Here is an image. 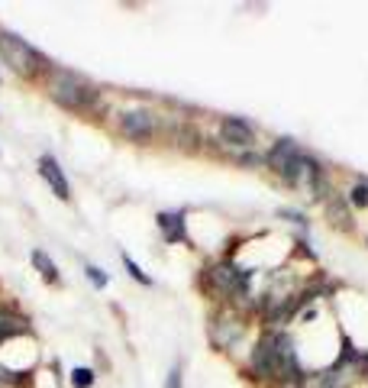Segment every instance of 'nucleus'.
Here are the masks:
<instances>
[{
    "label": "nucleus",
    "mask_w": 368,
    "mask_h": 388,
    "mask_svg": "<svg viewBox=\"0 0 368 388\" xmlns=\"http://www.w3.org/2000/svg\"><path fill=\"white\" fill-rule=\"evenodd\" d=\"M84 278L90 282V288H94V291H104L107 285H110V276H107L100 266H94V262H88V266H84Z\"/></svg>",
    "instance_id": "nucleus-18"
},
{
    "label": "nucleus",
    "mask_w": 368,
    "mask_h": 388,
    "mask_svg": "<svg viewBox=\"0 0 368 388\" xmlns=\"http://www.w3.org/2000/svg\"><path fill=\"white\" fill-rule=\"evenodd\" d=\"M275 372H278V330H262L246 356L243 379L256 388H271Z\"/></svg>",
    "instance_id": "nucleus-5"
},
{
    "label": "nucleus",
    "mask_w": 368,
    "mask_h": 388,
    "mask_svg": "<svg viewBox=\"0 0 368 388\" xmlns=\"http://www.w3.org/2000/svg\"><path fill=\"white\" fill-rule=\"evenodd\" d=\"M278 217L288 220V224H298L300 230L310 226V217H307V211H300V207H278Z\"/></svg>",
    "instance_id": "nucleus-19"
},
{
    "label": "nucleus",
    "mask_w": 368,
    "mask_h": 388,
    "mask_svg": "<svg viewBox=\"0 0 368 388\" xmlns=\"http://www.w3.org/2000/svg\"><path fill=\"white\" fill-rule=\"evenodd\" d=\"M120 262H123V268H126V272H130V278H132V282H136V285H142V288H152V285H155V278L149 276L146 268H142L140 262L132 259V256L126 253V249H120Z\"/></svg>",
    "instance_id": "nucleus-14"
},
{
    "label": "nucleus",
    "mask_w": 368,
    "mask_h": 388,
    "mask_svg": "<svg viewBox=\"0 0 368 388\" xmlns=\"http://www.w3.org/2000/svg\"><path fill=\"white\" fill-rule=\"evenodd\" d=\"M278 184H281V188H288V191H294V194H307L313 204H323V201H327L330 194L336 191L333 184H330L327 165L320 162L313 152H307V149H300L298 159H294V162L281 172Z\"/></svg>",
    "instance_id": "nucleus-3"
},
{
    "label": "nucleus",
    "mask_w": 368,
    "mask_h": 388,
    "mask_svg": "<svg viewBox=\"0 0 368 388\" xmlns=\"http://www.w3.org/2000/svg\"><path fill=\"white\" fill-rule=\"evenodd\" d=\"M0 62L7 65L23 85H42L46 75L56 68V62L46 52L36 49L29 39H23L20 33L7 26H0Z\"/></svg>",
    "instance_id": "nucleus-2"
},
{
    "label": "nucleus",
    "mask_w": 368,
    "mask_h": 388,
    "mask_svg": "<svg viewBox=\"0 0 368 388\" xmlns=\"http://www.w3.org/2000/svg\"><path fill=\"white\" fill-rule=\"evenodd\" d=\"M20 333H29V320L20 318L14 308H7V304H0V346L7 343V340L20 337Z\"/></svg>",
    "instance_id": "nucleus-13"
},
{
    "label": "nucleus",
    "mask_w": 368,
    "mask_h": 388,
    "mask_svg": "<svg viewBox=\"0 0 368 388\" xmlns=\"http://www.w3.org/2000/svg\"><path fill=\"white\" fill-rule=\"evenodd\" d=\"M216 136L229 152H246V149H258V127L246 117L236 113H223L216 117Z\"/></svg>",
    "instance_id": "nucleus-7"
},
{
    "label": "nucleus",
    "mask_w": 368,
    "mask_h": 388,
    "mask_svg": "<svg viewBox=\"0 0 368 388\" xmlns=\"http://www.w3.org/2000/svg\"><path fill=\"white\" fill-rule=\"evenodd\" d=\"M323 217L333 230L340 233H355V217H352V207H349L346 194L342 191H333L327 201H323Z\"/></svg>",
    "instance_id": "nucleus-11"
},
{
    "label": "nucleus",
    "mask_w": 368,
    "mask_h": 388,
    "mask_svg": "<svg viewBox=\"0 0 368 388\" xmlns=\"http://www.w3.org/2000/svg\"><path fill=\"white\" fill-rule=\"evenodd\" d=\"M71 388H94L98 385V369L94 366H75L68 375Z\"/></svg>",
    "instance_id": "nucleus-17"
},
{
    "label": "nucleus",
    "mask_w": 368,
    "mask_h": 388,
    "mask_svg": "<svg viewBox=\"0 0 368 388\" xmlns=\"http://www.w3.org/2000/svg\"><path fill=\"white\" fill-rule=\"evenodd\" d=\"M300 142L294 140V136H278V140H271V146L262 152V159H265V169L271 172V175L278 178L281 172L288 169V165L298 159V152H300Z\"/></svg>",
    "instance_id": "nucleus-10"
},
{
    "label": "nucleus",
    "mask_w": 368,
    "mask_h": 388,
    "mask_svg": "<svg viewBox=\"0 0 368 388\" xmlns=\"http://www.w3.org/2000/svg\"><path fill=\"white\" fill-rule=\"evenodd\" d=\"M165 388H184V362L174 360L165 375Z\"/></svg>",
    "instance_id": "nucleus-20"
},
{
    "label": "nucleus",
    "mask_w": 368,
    "mask_h": 388,
    "mask_svg": "<svg viewBox=\"0 0 368 388\" xmlns=\"http://www.w3.org/2000/svg\"><path fill=\"white\" fill-rule=\"evenodd\" d=\"M0 85H4V75H0Z\"/></svg>",
    "instance_id": "nucleus-21"
},
{
    "label": "nucleus",
    "mask_w": 368,
    "mask_h": 388,
    "mask_svg": "<svg viewBox=\"0 0 368 388\" xmlns=\"http://www.w3.org/2000/svg\"><path fill=\"white\" fill-rule=\"evenodd\" d=\"M229 162L239 165V169H249V172L265 169V159H262V152H258V149H246V152H229Z\"/></svg>",
    "instance_id": "nucleus-15"
},
{
    "label": "nucleus",
    "mask_w": 368,
    "mask_h": 388,
    "mask_svg": "<svg viewBox=\"0 0 368 388\" xmlns=\"http://www.w3.org/2000/svg\"><path fill=\"white\" fill-rule=\"evenodd\" d=\"M42 91H46V98L56 107L75 113V117H88V120L94 117V120H100V113L107 110L104 88L94 85L90 78H84L81 71L65 68V65H56V68L46 75Z\"/></svg>",
    "instance_id": "nucleus-1"
},
{
    "label": "nucleus",
    "mask_w": 368,
    "mask_h": 388,
    "mask_svg": "<svg viewBox=\"0 0 368 388\" xmlns=\"http://www.w3.org/2000/svg\"><path fill=\"white\" fill-rule=\"evenodd\" d=\"M342 194H346V201H349L352 211H365L368 207V182H362V178L349 184V191H342Z\"/></svg>",
    "instance_id": "nucleus-16"
},
{
    "label": "nucleus",
    "mask_w": 368,
    "mask_h": 388,
    "mask_svg": "<svg viewBox=\"0 0 368 388\" xmlns=\"http://www.w3.org/2000/svg\"><path fill=\"white\" fill-rule=\"evenodd\" d=\"M155 226H159L165 246H191L188 211H184V207H174V211H159V214H155Z\"/></svg>",
    "instance_id": "nucleus-8"
},
{
    "label": "nucleus",
    "mask_w": 368,
    "mask_h": 388,
    "mask_svg": "<svg viewBox=\"0 0 368 388\" xmlns=\"http://www.w3.org/2000/svg\"><path fill=\"white\" fill-rule=\"evenodd\" d=\"M29 262H33V268L39 272V278L49 285V288H62V285H65V278H62V272H58L56 259H52L46 249L33 246V249H29Z\"/></svg>",
    "instance_id": "nucleus-12"
},
{
    "label": "nucleus",
    "mask_w": 368,
    "mask_h": 388,
    "mask_svg": "<svg viewBox=\"0 0 368 388\" xmlns=\"http://www.w3.org/2000/svg\"><path fill=\"white\" fill-rule=\"evenodd\" d=\"M36 172H39V178L46 184H49V191L56 194L58 201H65L68 204L71 201V182H68V175H65V169H62V162H58L52 152H42L39 159H36Z\"/></svg>",
    "instance_id": "nucleus-9"
},
{
    "label": "nucleus",
    "mask_w": 368,
    "mask_h": 388,
    "mask_svg": "<svg viewBox=\"0 0 368 388\" xmlns=\"http://www.w3.org/2000/svg\"><path fill=\"white\" fill-rule=\"evenodd\" d=\"M113 130L120 140L132 142V146H155V140L162 136V113L149 104H132L126 110H117Z\"/></svg>",
    "instance_id": "nucleus-4"
},
{
    "label": "nucleus",
    "mask_w": 368,
    "mask_h": 388,
    "mask_svg": "<svg viewBox=\"0 0 368 388\" xmlns=\"http://www.w3.org/2000/svg\"><path fill=\"white\" fill-rule=\"evenodd\" d=\"M365 246H368V240H365Z\"/></svg>",
    "instance_id": "nucleus-22"
},
{
    "label": "nucleus",
    "mask_w": 368,
    "mask_h": 388,
    "mask_svg": "<svg viewBox=\"0 0 368 388\" xmlns=\"http://www.w3.org/2000/svg\"><path fill=\"white\" fill-rule=\"evenodd\" d=\"M246 330H249V320H246V314H239V310H233V308H223V304H216V308L210 310V318H207V340H210V346H214L216 353L233 356L239 346H243Z\"/></svg>",
    "instance_id": "nucleus-6"
}]
</instances>
